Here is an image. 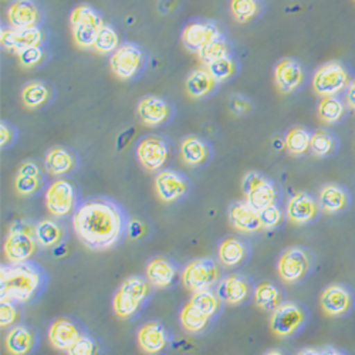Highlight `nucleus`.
I'll return each instance as SVG.
<instances>
[{
    "label": "nucleus",
    "instance_id": "nucleus-21",
    "mask_svg": "<svg viewBox=\"0 0 355 355\" xmlns=\"http://www.w3.org/2000/svg\"><path fill=\"white\" fill-rule=\"evenodd\" d=\"M230 225L242 233H256L261 227L260 214L246 200L233 202L229 208Z\"/></svg>",
    "mask_w": 355,
    "mask_h": 355
},
{
    "label": "nucleus",
    "instance_id": "nucleus-14",
    "mask_svg": "<svg viewBox=\"0 0 355 355\" xmlns=\"http://www.w3.org/2000/svg\"><path fill=\"white\" fill-rule=\"evenodd\" d=\"M2 47L8 51L19 54L20 51L42 46L44 42V33L39 27L35 28H13L10 26H3L0 33Z\"/></svg>",
    "mask_w": 355,
    "mask_h": 355
},
{
    "label": "nucleus",
    "instance_id": "nucleus-34",
    "mask_svg": "<svg viewBox=\"0 0 355 355\" xmlns=\"http://www.w3.org/2000/svg\"><path fill=\"white\" fill-rule=\"evenodd\" d=\"M345 112L347 104L343 103L338 97H324L317 107L320 121L329 125L340 123L345 116Z\"/></svg>",
    "mask_w": 355,
    "mask_h": 355
},
{
    "label": "nucleus",
    "instance_id": "nucleus-6",
    "mask_svg": "<svg viewBox=\"0 0 355 355\" xmlns=\"http://www.w3.org/2000/svg\"><path fill=\"white\" fill-rule=\"evenodd\" d=\"M151 291V284L148 280L142 277H130L127 279L120 290H118L114 295L112 300V309L114 313L121 317V318H128L134 315L141 304L145 302V299L150 295Z\"/></svg>",
    "mask_w": 355,
    "mask_h": 355
},
{
    "label": "nucleus",
    "instance_id": "nucleus-56",
    "mask_svg": "<svg viewBox=\"0 0 355 355\" xmlns=\"http://www.w3.org/2000/svg\"><path fill=\"white\" fill-rule=\"evenodd\" d=\"M297 355H321V352L314 348H306V349H302Z\"/></svg>",
    "mask_w": 355,
    "mask_h": 355
},
{
    "label": "nucleus",
    "instance_id": "nucleus-33",
    "mask_svg": "<svg viewBox=\"0 0 355 355\" xmlns=\"http://www.w3.org/2000/svg\"><path fill=\"white\" fill-rule=\"evenodd\" d=\"M248 249L245 243L238 238H226L218 250V256L220 263L225 268H236L246 257Z\"/></svg>",
    "mask_w": 355,
    "mask_h": 355
},
{
    "label": "nucleus",
    "instance_id": "nucleus-17",
    "mask_svg": "<svg viewBox=\"0 0 355 355\" xmlns=\"http://www.w3.org/2000/svg\"><path fill=\"white\" fill-rule=\"evenodd\" d=\"M189 184L187 178L173 169H165L158 172L155 178V192L159 200L172 203L187 195Z\"/></svg>",
    "mask_w": 355,
    "mask_h": 355
},
{
    "label": "nucleus",
    "instance_id": "nucleus-49",
    "mask_svg": "<svg viewBox=\"0 0 355 355\" xmlns=\"http://www.w3.org/2000/svg\"><path fill=\"white\" fill-rule=\"evenodd\" d=\"M229 108L234 115H246L253 110V103L243 94H233L229 98Z\"/></svg>",
    "mask_w": 355,
    "mask_h": 355
},
{
    "label": "nucleus",
    "instance_id": "nucleus-11",
    "mask_svg": "<svg viewBox=\"0 0 355 355\" xmlns=\"http://www.w3.org/2000/svg\"><path fill=\"white\" fill-rule=\"evenodd\" d=\"M304 322L306 313L300 306L294 303H283L272 314L270 329L277 337L286 338L297 333Z\"/></svg>",
    "mask_w": 355,
    "mask_h": 355
},
{
    "label": "nucleus",
    "instance_id": "nucleus-2",
    "mask_svg": "<svg viewBox=\"0 0 355 355\" xmlns=\"http://www.w3.org/2000/svg\"><path fill=\"white\" fill-rule=\"evenodd\" d=\"M40 284L42 275L33 266L24 263L2 266V273H0L2 302L27 303L35 297Z\"/></svg>",
    "mask_w": 355,
    "mask_h": 355
},
{
    "label": "nucleus",
    "instance_id": "nucleus-31",
    "mask_svg": "<svg viewBox=\"0 0 355 355\" xmlns=\"http://www.w3.org/2000/svg\"><path fill=\"white\" fill-rule=\"evenodd\" d=\"M246 202L254 208L257 212H261L266 208H270V206L276 205L277 202V189L272 181H269L268 178L256 187L253 188L248 195H246Z\"/></svg>",
    "mask_w": 355,
    "mask_h": 355
},
{
    "label": "nucleus",
    "instance_id": "nucleus-15",
    "mask_svg": "<svg viewBox=\"0 0 355 355\" xmlns=\"http://www.w3.org/2000/svg\"><path fill=\"white\" fill-rule=\"evenodd\" d=\"M306 81L303 66L294 58H283L275 67V84L282 94L297 92Z\"/></svg>",
    "mask_w": 355,
    "mask_h": 355
},
{
    "label": "nucleus",
    "instance_id": "nucleus-20",
    "mask_svg": "<svg viewBox=\"0 0 355 355\" xmlns=\"http://www.w3.org/2000/svg\"><path fill=\"white\" fill-rule=\"evenodd\" d=\"M6 20L13 28H35L42 21V12L35 0H15L6 12Z\"/></svg>",
    "mask_w": 355,
    "mask_h": 355
},
{
    "label": "nucleus",
    "instance_id": "nucleus-57",
    "mask_svg": "<svg viewBox=\"0 0 355 355\" xmlns=\"http://www.w3.org/2000/svg\"><path fill=\"white\" fill-rule=\"evenodd\" d=\"M264 355H284V354L282 351H279V349H272L269 352H266Z\"/></svg>",
    "mask_w": 355,
    "mask_h": 355
},
{
    "label": "nucleus",
    "instance_id": "nucleus-3",
    "mask_svg": "<svg viewBox=\"0 0 355 355\" xmlns=\"http://www.w3.org/2000/svg\"><path fill=\"white\" fill-rule=\"evenodd\" d=\"M37 245L36 225L27 220H17L10 226L3 243V252L12 264H21L33 257Z\"/></svg>",
    "mask_w": 355,
    "mask_h": 355
},
{
    "label": "nucleus",
    "instance_id": "nucleus-45",
    "mask_svg": "<svg viewBox=\"0 0 355 355\" xmlns=\"http://www.w3.org/2000/svg\"><path fill=\"white\" fill-rule=\"evenodd\" d=\"M206 69L209 70V73L214 76V78L218 83L227 81L238 74V63H236V60L232 55L222 58V60L208 66Z\"/></svg>",
    "mask_w": 355,
    "mask_h": 355
},
{
    "label": "nucleus",
    "instance_id": "nucleus-47",
    "mask_svg": "<svg viewBox=\"0 0 355 355\" xmlns=\"http://www.w3.org/2000/svg\"><path fill=\"white\" fill-rule=\"evenodd\" d=\"M259 214H260V222L263 229H275L283 220V212L280 211L277 205H273L270 208H266Z\"/></svg>",
    "mask_w": 355,
    "mask_h": 355
},
{
    "label": "nucleus",
    "instance_id": "nucleus-40",
    "mask_svg": "<svg viewBox=\"0 0 355 355\" xmlns=\"http://www.w3.org/2000/svg\"><path fill=\"white\" fill-rule=\"evenodd\" d=\"M211 317L203 314L200 310L188 303L181 311V324L189 333H200L206 329Z\"/></svg>",
    "mask_w": 355,
    "mask_h": 355
},
{
    "label": "nucleus",
    "instance_id": "nucleus-16",
    "mask_svg": "<svg viewBox=\"0 0 355 355\" xmlns=\"http://www.w3.org/2000/svg\"><path fill=\"white\" fill-rule=\"evenodd\" d=\"M137 114L142 124L146 127H161L166 124L172 116L171 104L158 96H146L139 100Z\"/></svg>",
    "mask_w": 355,
    "mask_h": 355
},
{
    "label": "nucleus",
    "instance_id": "nucleus-51",
    "mask_svg": "<svg viewBox=\"0 0 355 355\" xmlns=\"http://www.w3.org/2000/svg\"><path fill=\"white\" fill-rule=\"evenodd\" d=\"M266 176H263L261 173L256 172V171H250L248 173H245L243 180H242V191H243V195L246 196L253 188H256Z\"/></svg>",
    "mask_w": 355,
    "mask_h": 355
},
{
    "label": "nucleus",
    "instance_id": "nucleus-24",
    "mask_svg": "<svg viewBox=\"0 0 355 355\" xmlns=\"http://www.w3.org/2000/svg\"><path fill=\"white\" fill-rule=\"evenodd\" d=\"M42 188V169L33 161L20 165L15 178V189L20 196H32Z\"/></svg>",
    "mask_w": 355,
    "mask_h": 355
},
{
    "label": "nucleus",
    "instance_id": "nucleus-42",
    "mask_svg": "<svg viewBox=\"0 0 355 355\" xmlns=\"http://www.w3.org/2000/svg\"><path fill=\"white\" fill-rule=\"evenodd\" d=\"M219 297L218 294L212 293L209 288L206 290H200V291H195L192 294V299L189 300V303L196 307L198 310H200L203 314H206L208 317H212L218 310H219Z\"/></svg>",
    "mask_w": 355,
    "mask_h": 355
},
{
    "label": "nucleus",
    "instance_id": "nucleus-32",
    "mask_svg": "<svg viewBox=\"0 0 355 355\" xmlns=\"http://www.w3.org/2000/svg\"><path fill=\"white\" fill-rule=\"evenodd\" d=\"M5 345L10 355H27L35 347V336L24 325H17L8 333Z\"/></svg>",
    "mask_w": 355,
    "mask_h": 355
},
{
    "label": "nucleus",
    "instance_id": "nucleus-35",
    "mask_svg": "<svg viewBox=\"0 0 355 355\" xmlns=\"http://www.w3.org/2000/svg\"><path fill=\"white\" fill-rule=\"evenodd\" d=\"M64 238V230L53 219L40 220L36 225V241L42 248H54Z\"/></svg>",
    "mask_w": 355,
    "mask_h": 355
},
{
    "label": "nucleus",
    "instance_id": "nucleus-53",
    "mask_svg": "<svg viewBox=\"0 0 355 355\" xmlns=\"http://www.w3.org/2000/svg\"><path fill=\"white\" fill-rule=\"evenodd\" d=\"M15 139V130L12 125L8 123L0 124V144H2V148H6L9 144H12Z\"/></svg>",
    "mask_w": 355,
    "mask_h": 355
},
{
    "label": "nucleus",
    "instance_id": "nucleus-1",
    "mask_svg": "<svg viewBox=\"0 0 355 355\" xmlns=\"http://www.w3.org/2000/svg\"><path fill=\"white\" fill-rule=\"evenodd\" d=\"M73 227L85 248L107 250L121 238L124 215L112 200L92 199L78 206L73 216Z\"/></svg>",
    "mask_w": 355,
    "mask_h": 355
},
{
    "label": "nucleus",
    "instance_id": "nucleus-43",
    "mask_svg": "<svg viewBox=\"0 0 355 355\" xmlns=\"http://www.w3.org/2000/svg\"><path fill=\"white\" fill-rule=\"evenodd\" d=\"M230 12L236 21L248 23L259 15L260 3L259 0H232Z\"/></svg>",
    "mask_w": 355,
    "mask_h": 355
},
{
    "label": "nucleus",
    "instance_id": "nucleus-13",
    "mask_svg": "<svg viewBox=\"0 0 355 355\" xmlns=\"http://www.w3.org/2000/svg\"><path fill=\"white\" fill-rule=\"evenodd\" d=\"M222 37V31L214 21H192L182 32V44L189 53L199 54V51L212 43L216 39Z\"/></svg>",
    "mask_w": 355,
    "mask_h": 355
},
{
    "label": "nucleus",
    "instance_id": "nucleus-26",
    "mask_svg": "<svg viewBox=\"0 0 355 355\" xmlns=\"http://www.w3.org/2000/svg\"><path fill=\"white\" fill-rule=\"evenodd\" d=\"M80 337L77 325L67 318H57L49 330L50 344L60 351H69Z\"/></svg>",
    "mask_w": 355,
    "mask_h": 355
},
{
    "label": "nucleus",
    "instance_id": "nucleus-9",
    "mask_svg": "<svg viewBox=\"0 0 355 355\" xmlns=\"http://www.w3.org/2000/svg\"><path fill=\"white\" fill-rule=\"evenodd\" d=\"M44 203L49 214L54 218L69 216L76 206L74 187L66 180L51 182L44 195Z\"/></svg>",
    "mask_w": 355,
    "mask_h": 355
},
{
    "label": "nucleus",
    "instance_id": "nucleus-50",
    "mask_svg": "<svg viewBox=\"0 0 355 355\" xmlns=\"http://www.w3.org/2000/svg\"><path fill=\"white\" fill-rule=\"evenodd\" d=\"M17 317H19V313L13 306V303L2 302V304H0V324H2V327L5 329L8 325L15 324Z\"/></svg>",
    "mask_w": 355,
    "mask_h": 355
},
{
    "label": "nucleus",
    "instance_id": "nucleus-12",
    "mask_svg": "<svg viewBox=\"0 0 355 355\" xmlns=\"http://www.w3.org/2000/svg\"><path fill=\"white\" fill-rule=\"evenodd\" d=\"M169 157L168 142L158 135L145 137L137 146V158L144 169L155 172L161 169Z\"/></svg>",
    "mask_w": 355,
    "mask_h": 355
},
{
    "label": "nucleus",
    "instance_id": "nucleus-41",
    "mask_svg": "<svg viewBox=\"0 0 355 355\" xmlns=\"http://www.w3.org/2000/svg\"><path fill=\"white\" fill-rule=\"evenodd\" d=\"M229 55H230V49H229V44L226 43V40L223 37L216 39L212 43H209L208 46H205L198 54L200 63L205 67H208V66H211V64H214V63H216V62L222 60V58H226Z\"/></svg>",
    "mask_w": 355,
    "mask_h": 355
},
{
    "label": "nucleus",
    "instance_id": "nucleus-4",
    "mask_svg": "<svg viewBox=\"0 0 355 355\" xmlns=\"http://www.w3.org/2000/svg\"><path fill=\"white\" fill-rule=\"evenodd\" d=\"M101 15L90 5H78L70 13L71 36L77 47L93 49L96 39L104 27Z\"/></svg>",
    "mask_w": 355,
    "mask_h": 355
},
{
    "label": "nucleus",
    "instance_id": "nucleus-5",
    "mask_svg": "<svg viewBox=\"0 0 355 355\" xmlns=\"http://www.w3.org/2000/svg\"><path fill=\"white\" fill-rule=\"evenodd\" d=\"M352 78L348 67L340 60L324 63L313 76V90L320 97H337L347 92Z\"/></svg>",
    "mask_w": 355,
    "mask_h": 355
},
{
    "label": "nucleus",
    "instance_id": "nucleus-46",
    "mask_svg": "<svg viewBox=\"0 0 355 355\" xmlns=\"http://www.w3.org/2000/svg\"><path fill=\"white\" fill-rule=\"evenodd\" d=\"M16 55L21 69H36L44 63L46 50L43 49V46H36V47L26 49Z\"/></svg>",
    "mask_w": 355,
    "mask_h": 355
},
{
    "label": "nucleus",
    "instance_id": "nucleus-18",
    "mask_svg": "<svg viewBox=\"0 0 355 355\" xmlns=\"http://www.w3.org/2000/svg\"><path fill=\"white\" fill-rule=\"evenodd\" d=\"M320 211L321 208L318 199L310 193L299 192L290 198L286 208V215L287 219L294 225H307L318 216Z\"/></svg>",
    "mask_w": 355,
    "mask_h": 355
},
{
    "label": "nucleus",
    "instance_id": "nucleus-27",
    "mask_svg": "<svg viewBox=\"0 0 355 355\" xmlns=\"http://www.w3.org/2000/svg\"><path fill=\"white\" fill-rule=\"evenodd\" d=\"M138 344L146 354H158L168 344V336L159 322H146L138 331Z\"/></svg>",
    "mask_w": 355,
    "mask_h": 355
},
{
    "label": "nucleus",
    "instance_id": "nucleus-10",
    "mask_svg": "<svg viewBox=\"0 0 355 355\" xmlns=\"http://www.w3.org/2000/svg\"><path fill=\"white\" fill-rule=\"evenodd\" d=\"M310 254L302 248H290L284 250L277 261V273L287 284L300 282L310 270Z\"/></svg>",
    "mask_w": 355,
    "mask_h": 355
},
{
    "label": "nucleus",
    "instance_id": "nucleus-25",
    "mask_svg": "<svg viewBox=\"0 0 355 355\" xmlns=\"http://www.w3.org/2000/svg\"><path fill=\"white\" fill-rule=\"evenodd\" d=\"M218 81L206 67H199L192 70L185 81L187 94L193 100H200L208 97L216 90Z\"/></svg>",
    "mask_w": 355,
    "mask_h": 355
},
{
    "label": "nucleus",
    "instance_id": "nucleus-8",
    "mask_svg": "<svg viewBox=\"0 0 355 355\" xmlns=\"http://www.w3.org/2000/svg\"><path fill=\"white\" fill-rule=\"evenodd\" d=\"M220 277V270L212 259H196L187 264L182 272V284L189 291L212 287Z\"/></svg>",
    "mask_w": 355,
    "mask_h": 355
},
{
    "label": "nucleus",
    "instance_id": "nucleus-48",
    "mask_svg": "<svg viewBox=\"0 0 355 355\" xmlns=\"http://www.w3.org/2000/svg\"><path fill=\"white\" fill-rule=\"evenodd\" d=\"M97 344L93 338L81 336L67 351L69 355H96Z\"/></svg>",
    "mask_w": 355,
    "mask_h": 355
},
{
    "label": "nucleus",
    "instance_id": "nucleus-55",
    "mask_svg": "<svg viewBox=\"0 0 355 355\" xmlns=\"http://www.w3.org/2000/svg\"><path fill=\"white\" fill-rule=\"evenodd\" d=\"M321 355H344V354L340 352V351L336 349V348L329 347V348H325V349L321 352Z\"/></svg>",
    "mask_w": 355,
    "mask_h": 355
},
{
    "label": "nucleus",
    "instance_id": "nucleus-38",
    "mask_svg": "<svg viewBox=\"0 0 355 355\" xmlns=\"http://www.w3.org/2000/svg\"><path fill=\"white\" fill-rule=\"evenodd\" d=\"M311 132L303 127H294L291 128L284 138V146L286 150L295 157L304 155L307 151H310L311 144Z\"/></svg>",
    "mask_w": 355,
    "mask_h": 355
},
{
    "label": "nucleus",
    "instance_id": "nucleus-36",
    "mask_svg": "<svg viewBox=\"0 0 355 355\" xmlns=\"http://www.w3.org/2000/svg\"><path fill=\"white\" fill-rule=\"evenodd\" d=\"M50 100V88L43 81H32L23 87L21 103L28 110H36Z\"/></svg>",
    "mask_w": 355,
    "mask_h": 355
},
{
    "label": "nucleus",
    "instance_id": "nucleus-23",
    "mask_svg": "<svg viewBox=\"0 0 355 355\" xmlns=\"http://www.w3.org/2000/svg\"><path fill=\"white\" fill-rule=\"evenodd\" d=\"M318 203L321 211L325 214H340L348 208L349 193L341 185L327 184L320 189Z\"/></svg>",
    "mask_w": 355,
    "mask_h": 355
},
{
    "label": "nucleus",
    "instance_id": "nucleus-39",
    "mask_svg": "<svg viewBox=\"0 0 355 355\" xmlns=\"http://www.w3.org/2000/svg\"><path fill=\"white\" fill-rule=\"evenodd\" d=\"M337 139L331 132L325 130H318L311 135L310 153L317 158H325L334 154V151L337 150Z\"/></svg>",
    "mask_w": 355,
    "mask_h": 355
},
{
    "label": "nucleus",
    "instance_id": "nucleus-37",
    "mask_svg": "<svg viewBox=\"0 0 355 355\" xmlns=\"http://www.w3.org/2000/svg\"><path fill=\"white\" fill-rule=\"evenodd\" d=\"M254 303L264 311H275L282 304V291L275 284L263 282L254 290Z\"/></svg>",
    "mask_w": 355,
    "mask_h": 355
},
{
    "label": "nucleus",
    "instance_id": "nucleus-30",
    "mask_svg": "<svg viewBox=\"0 0 355 355\" xmlns=\"http://www.w3.org/2000/svg\"><path fill=\"white\" fill-rule=\"evenodd\" d=\"M44 168L53 176L67 175L76 168V158L67 148L53 146L46 154Z\"/></svg>",
    "mask_w": 355,
    "mask_h": 355
},
{
    "label": "nucleus",
    "instance_id": "nucleus-7",
    "mask_svg": "<svg viewBox=\"0 0 355 355\" xmlns=\"http://www.w3.org/2000/svg\"><path fill=\"white\" fill-rule=\"evenodd\" d=\"M145 64L142 49L135 43H124L110 57V69L112 74L123 81L135 78Z\"/></svg>",
    "mask_w": 355,
    "mask_h": 355
},
{
    "label": "nucleus",
    "instance_id": "nucleus-28",
    "mask_svg": "<svg viewBox=\"0 0 355 355\" xmlns=\"http://www.w3.org/2000/svg\"><path fill=\"white\" fill-rule=\"evenodd\" d=\"M211 148L203 138L188 135L181 142V158L188 166H200L208 162Z\"/></svg>",
    "mask_w": 355,
    "mask_h": 355
},
{
    "label": "nucleus",
    "instance_id": "nucleus-44",
    "mask_svg": "<svg viewBox=\"0 0 355 355\" xmlns=\"http://www.w3.org/2000/svg\"><path fill=\"white\" fill-rule=\"evenodd\" d=\"M118 47H120V37H118L116 32L111 26L104 24L96 39L93 49L100 54H112Z\"/></svg>",
    "mask_w": 355,
    "mask_h": 355
},
{
    "label": "nucleus",
    "instance_id": "nucleus-22",
    "mask_svg": "<svg viewBox=\"0 0 355 355\" xmlns=\"http://www.w3.org/2000/svg\"><path fill=\"white\" fill-rule=\"evenodd\" d=\"M216 294L220 302L227 304H241L250 294V283L238 275L225 277L216 287Z\"/></svg>",
    "mask_w": 355,
    "mask_h": 355
},
{
    "label": "nucleus",
    "instance_id": "nucleus-29",
    "mask_svg": "<svg viewBox=\"0 0 355 355\" xmlns=\"http://www.w3.org/2000/svg\"><path fill=\"white\" fill-rule=\"evenodd\" d=\"M175 277V266L165 257H155L146 266V280L154 287H169L173 283Z\"/></svg>",
    "mask_w": 355,
    "mask_h": 355
},
{
    "label": "nucleus",
    "instance_id": "nucleus-19",
    "mask_svg": "<svg viewBox=\"0 0 355 355\" xmlns=\"http://www.w3.org/2000/svg\"><path fill=\"white\" fill-rule=\"evenodd\" d=\"M322 311L330 317H341L351 311L354 306L352 293L343 284H331L320 297Z\"/></svg>",
    "mask_w": 355,
    "mask_h": 355
},
{
    "label": "nucleus",
    "instance_id": "nucleus-52",
    "mask_svg": "<svg viewBox=\"0 0 355 355\" xmlns=\"http://www.w3.org/2000/svg\"><path fill=\"white\" fill-rule=\"evenodd\" d=\"M127 233L130 236V239L137 241V239H141L142 236L146 233V227H145V225L141 220L132 219L127 225Z\"/></svg>",
    "mask_w": 355,
    "mask_h": 355
},
{
    "label": "nucleus",
    "instance_id": "nucleus-54",
    "mask_svg": "<svg viewBox=\"0 0 355 355\" xmlns=\"http://www.w3.org/2000/svg\"><path fill=\"white\" fill-rule=\"evenodd\" d=\"M345 104L349 110L355 111V80L351 81L349 87L347 88L345 92Z\"/></svg>",
    "mask_w": 355,
    "mask_h": 355
}]
</instances>
